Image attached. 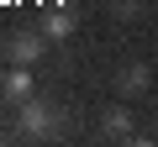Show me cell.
<instances>
[{
  "mask_svg": "<svg viewBox=\"0 0 158 147\" xmlns=\"http://www.w3.org/2000/svg\"><path fill=\"white\" fill-rule=\"evenodd\" d=\"M16 126H21V137H37V142H53V137H63V105L58 100H27V105H16Z\"/></svg>",
  "mask_w": 158,
  "mask_h": 147,
  "instance_id": "1",
  "label": "cell"
},
{
  "mask_svg": "<svg viewBox=\"0 0 158 147\" xmlns=\"http://www.w3.org/2000/svg\"><path fill=\"white\" fill-rule=\"evenodd\" d=\"M48 32L42 26H21V32H11L6 37V63H16V68H37L42 58H48Z\"/></svg>",
  "mask_w": 158,
  "mask_h": 147,
  "instance_id": "2",
  "label": "cell"
},
{
  "mask_svg": "<svg viewBox=\"0 0 158 147\" xmlns=\"http://www.w3.org/2000/svg\"><path fill=\"white\" fill-rule=\"evenodd\" d=\"M74 26H79V21H74V11H48V16H42L48 42H69V37H74Z\"/></svg>",
  "mask_w": 158,
  "mask_h": 147,
  "instance_id": "6",
  "label": "cell"
},
{
  "mask_svg": "<svg viewBox=\"0 0 158 147\" xmlns=\"http://www.w3.org/2000/svg\"><path fill=\"white\" fill-rule=\"evenodd\" d=\"M148 16V0H111V21H121V26H137Z\"/></svg>",
  "mask_w": 158,
  "mask_h": 147,
  "instance_id": "7",
  "label": "cell"
},
{
  "mask_svg": "<svg viewBox=\"0 0 158 147\" xmlns=\"http://www.w3.org/2000/svg\"><path fill=\"white\" fill-rule=\"evenodd\" d=\"M116 89H121V100H142L153 89V68L148 63H121L116 68Z\"/></svg>",
  "mask_w": 158,
  "mask_h": 147,
  "instance_id": "3",
  "label": "cell"
},
{
  "mask_svg": "<svg viewBox=\"0 0 158 147\" xmlns=\"http://www.w3.org/2000/svg\"><path fill=\"white\" fill-rule=\"evenodd\" d=\"M100 131H106L111 142H132V137H137V126H132V110H127V105H111V110L100 116Z\"/></svg>",
  "mask_w": 158,
  "mask_h": 147,
  "instance_id": "5",
  "label": "cell"
},
{
  "mask_svg": "<svg viewBox=\"0 0 158 147\" xmlns=\"http://www.w3.org/2000/svg\"><path fill=\"white\" fill-rule=\"evenodd\" d=\"M0 100H6V105H27L32 100V68H16L11 63V74L0 79Z\"/></svg>",
  "mask_w": 158,
  "mask_h": 147,
  "instance_id": "4",
  "label": "cell"
}]
</instances>
